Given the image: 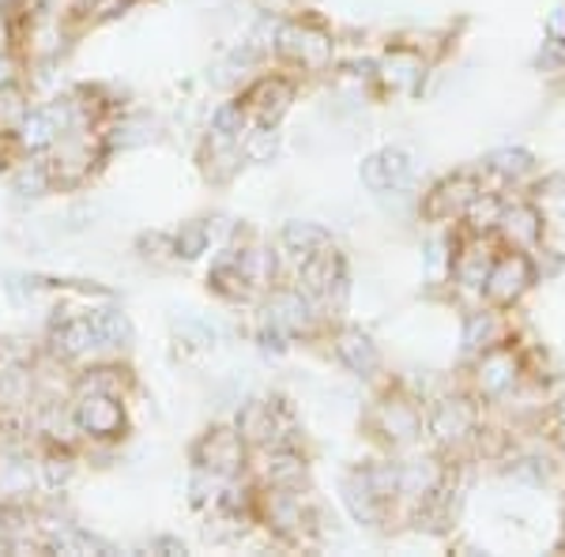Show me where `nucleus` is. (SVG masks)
Segmentation results:
<instances>
[{
    "mask_svg": "<svg viewBox=\"0 0 565 557\" xmlns=\"http://www.w3.org/2000/svg\"><path fill=\"white\" fill-rule=\"evenodd\" d=\"M76 422L87 429L90 437H114L121 429L125 415H121V404L117 396H106V392H84L76 407Z\"/></svg>",
    "mask_w": 565,
    "mask_h": 557,
    "instance_id": "obj_1",
    "label": "nucleus"
},
{
    "mask_svg": "<svg viewBox=\"0 0 565 557\" xmlns=\"http://www.w3.org/2000/svg\"><path fill=\"white\" fill-rule=\"evenodd\" d=\"M90 170V140L68 129V136H57V154H53V173L61 181H79Z\"/></svg>",
    "mask_w": 565,
    "mask_h": 557,
    "instance_id": "obj_2",
    "label": "nucleus"
},
{
    "mask_svg": "<svg viewBox=\"0 0 565 557\" xmlns=\"http://www.w3.org/2000/svg\"><path fill=\"white\" fill-rule=\"evenodd\" d=\"M95 346H103V343H98V332L90 321H68L57 328V351L68 354V358H79V354L95 351Z\"/></svg>",
    "mask_w": 565,
    "mask_h": 557,
    "instance_id": "obj_3",
    "label": "nucleus"
},
{
    "mask_svg": "<svg viewBox=\"0 0 565 557\" xmlns=\"http://www.w3.org/2000/svg\"><path fill=\"white\" fill-rule=\"evenodd\" d=\"M26 114H31V109H26L20 90H15V87L0 90V132H15L23 125Z\"/></svg>",
    "mask_w": 565,
    "mask_h": 557,
    "instance_id": "obj_4",
    "label": "nucleus"
},
{
    "mask_svg": "<svg viewBox=\"0 0 565 557\" xmlns=\"http://www.w3.org/2000/svg\"><path fill=\"white\" fill-rule=\"evenodd\" d=\"M90 324H95L98 343H103V346H121L125 340H129V324H125V317H121V313H114V309L98 313Z\"/></svg>",
    "mask_w": 565,
    "mask_h": 557,
    "instance_id": "obj_5",
    "label": "nucleus"
},
{
    "mask_svg": "<svg viewBox=\"0 0 565 557\" xmlns=\"http://www.w3.org/2000/svg\"><path fill=\"white\" fill-rule=\"evenodd\" d=\"M0 490H4V493H26V490H31V463L4 456V460H0Z\"/></svg>",
    "mask_w": 565,
    "mask_h": 557,
    "instance_id": "obj_6",
    "label": "nucleus"
},
{
    "mask_svg": "<svg viewBox=\"0 0 565 557\" xmlns=\"http://www.w3.org/2000/svg\"><path fill=\"white\" fill-rule=\"evenodd\" d=\"M15 84V61L12 57H0V90Z\"/></svg>",
    "mask_w": 565,
    "mask_h": 557,
    "instance_id": "obj_7",
    "label": "nucleus"
}]
</instances>
